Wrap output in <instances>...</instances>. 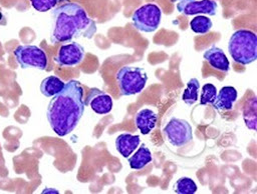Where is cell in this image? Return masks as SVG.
Masks as SVG:
<instances>
[{"label": "cell", "instance_id": "6da1fadb", "mask_svg": "<svg viewBox=\"0 0 257 194\" xmlns=\"http://www.w3.org/2000/svg\"><path fill=\"white\" fill-rule=\"evenodd\" d=\"M83 88L76 80H69L50 100L46 117L52 130L63 137L72 132L84 112Z\"/></svg>", "mask_w": 257, "mask_h": 194}, {"label": "cell", "instance_id": "7a4b0ae2", "mask_svg": "<svg viewBox=\"0 0 257 194\" xmlns=\"http://www.w3.org/2000/svg\"><path fill=\"white\" fill-rule=\"evenodd\" d=\"M52 16L51 43L66 42L78 37L91 39L97 31L94 20L77 3L67 2L54 8Z\"/></svg>", "mask_w": 257, "mask_h": 194}, {"label": "cell", "instance_id": "3957f363", "mask_svg": "<svg viewBox=\"0 0 257 194\" xmlns=\"http://www.w3.org/2000/svg\"><path fill=\"white\" fill-rule=\"evenodd\" d=\"M228 52L233 61L248 65L257 59V36L247 29L235 31L228 42Z\"/></svg>", "mask_w": 257, "mask_h": 194}, {"label": "cell", "instance_id": "277c9868", "mask_svg": "<svg viewBox=\"0 0 257 194\" xmlns=\"http://www.w3.org/2000/svg\"><path fill=\"white\" fill-rule=\"evenodd\" d=\"M120 93L123 96H131L141 93L148 81L145 69L135 66H123L115 75Z\"/></svg>", "mask_w": 257, "mask_h": 194}, {"label": "cell", "instance_id": "5b68a950", "mask_svg": "<svg viewBox=\"0 0 257 194\" xmlns=\"http://www.w3.org/2000/svg\"><path fill=\"white\" fill-rule=\"evenodd\" d=\"M134 26L146 33L154 32L158 29L162 20L160 7L153 3H148L138 8L132 16Z\"/></svg>", "mask_w": 257, "mask_h": 194}, {"label": "cell", "instance_id": "8992f818", "mask_svg": "<svg viewBox=\"0 0 257 194\" xmlns=\"http://www.w3.org/2000/svg\"><path fill=\"white\" fill-rule=\"evenodd\" d=\"M16 61L21 68H38L45 70L47 56L43 49L35 45H19L13 50Z\"/></svg>", "mask_w": 257, "mask_h": 194}, {"label": "cell", "instance_id": "52a82bcc", "mask_svg": "<svg viewBox=\"0 0 257 194\" xmlns=\"http://www.w3.org/2000/svg\"><path fill=\"white\" fill-rule=\"evenodd\" d=\"M168 142L174 147H183L193 139V130L191 124L179 118H172L163 130Z\"/></svg>", "mask_w": 257, "mask_h": 194}, {"label": "cell", "instance_id": "ba28073f", "mask_svg": "<svg viewBox=\"0 0 257 194\" xmlns=\"http://www.w3.org/2000/svg\"><path fill=\"white\" fill-rule=\"evenodd\" d=\"M84 54L82 45L77 42H71L60 46L54 61L61 67H73L83 60Z\"/></svg>", "mask_w": 257, "mask_h": 194}, {"label": "cell", "instance_id": "9c48e42d", "mask_svg": "<svg viewBox=\"0 0 257 194\" xmlns=\"http://www.w3.org/2000/svg\"><path fill=\"white\" fill-rule=\"evenodd\" d=\"M217 8L218 4L215 0H181L177 4L178 11L187 16L198 14L214 16Z\"/></svg>", "mask_w": 257, "mask_h": 194}, {"label": "cell", "instance_id": "30bf717a", "mask_svg": "<svg viewBox=\"0 0 257 194\" xmlns=\"http://www.w3.org/2000/svg\"><path fill=\"white\" fill-rule=\"evenodd\" d=\"M84 105L89 106L96 114L103 115L111 111L113 102L111 97L104 91H101L98 88H90L84 101Z\"/></svg>", "mask_w": 257, "mask_h": 194}, {"label": "cell", "instance_id": "8fae6325", "mask_svg": "<svg viewBox=\"0 0 257 194\" xmlns=\"http://www.w3.org/2000/svg\"><path fill=\"white\" fill-rule=\"evenodd\" d=\"M203 57L206 61H208L209 65L216 70L228 72L230 69V62L227 56L225 55L224 51L217 46H212L211 48L207 49L204 52Z\"/></svg>", "mask_w": 257, "mask_h": 194}, {"label": "cell", "instance_id": "7c38bea8", "mask_svg": "<svg viewBox=\"0 0 257 194\" xmlns=\"http://www.w3.org/2000/svg\"><path fill=\"white\" fill-rule=\"evenodd\" d=\"M141 144V138L139 135H133L128 133L120 134L115 139L116 151L124 158H128Z\"/></svg>", "mask_w": 257, "mask_h": 194}, {"label": "cell", "instance_id": "4fadbf2b", "mask_svg": "<svg viewBox=\"0 0 257 194\" xmlns=\"http://www.w3.org/2000/svg\"><path fill=\"white\" fill-rule=\"evenodd\" d=\"M236 100H237V90L232 86H225L220 89L212 105L218 111L231 110Z\"/></svg>", "mask_w": 257, "mask_h": 194}, {"label": "cell", "instance_id": "5bb4252c", "mask_svg": "<svg viewBox=\"0 0 257 194\" xmlns=\"http://www.w3.org/2000/svg\"><path fill=\"white\" fill-rule=\"evenodd\" d=\"M158 115L151 109L145 108L140 110L135 117V123L142 134H149L157 124Z\"/></svg>", "mask_w": 257, "mask_h": 194}, {"label": "cell", "instance_id": "9a60e30c", "mask_svg": "<svg viewBox=\"0 0 257 194\" xmlns=\"http://www.w3.org/2000/svg\"><path fill=\"white\" fill-rule=\"evenodd\" d=\"M127 159L132 169L140 170L152 161V154L150 149L145 144H142L137 152H135L133 156L128 157Z\"/></svg>", "mask_w": 257, "mask_h": 194}, {"label": "cell", "instance_id": "2e32d148", "mask_svg": "<svg viewBox=\"0 0 257 194\" xmlns=\"http://www.w3.org/2000/svg\"><path fill=\"white\" fill-rule=\"evenodd\" d=\"M64 82L56 76H48L44 78L40 84V91L45 97H51L59 93L63 87Z\"/></svg>", "mask_w": 257, "mask_h": 194}, {"label": "cell", "instance_id": "e0dca14e", "mask_svg": "<svg viewBox=\"0 0 257 194\" xmlns=\"http://www.w3.org/2000/svg\"><path fill=\"white\" fill-rule=\"evenodd\" d=\"M199 91H200V83L198 79L197 78L190 79L183 92L182 100L188 105L194 104L198 99Z\"/></svg>", "mask_w": 257, "mask_h": 194}, {"label": "cell", "instance_id": "ac0fdd59", "mask_svg": "<svg viewBox=\"0 0 257 194\" xmlns=\"http://www.w3.org/2000/svg\"><path fill=\"white\" fill-rule=\"evenodd\" d=\"M213 26L212 20L207 16L198 15L190 21V28L196 34H206Z\"/></svg>", "mask_w": 257, "mask_h": 194}, {"label": "cell", "instance_id": "d6986e66", "mask_svg": "<svg viewBox=\"0 0 257 194\" xmlns=\"http://www.w3.org/2000/svg\"><path fill=\"white\" fill-rule=\"evenodd\" d=\"M256 111H257L256 97H253L246 103L244 108V113H243L246 126L252 130L256 129Z\"/></svg>", "mask_w": 257, "mask_h": 194}, {"label": "cell", "instance_id": "ffe728a7", "mask_svg": "<svg viewBox=\"0 0 257 194\" xmlns=\"http://www.w3.org/2000/svg\"><path fill=\"white\" fill-rule=\"evenodd\" d=\"M174 191L177 194H194L197 191L195 181L189 177H181L174 185Z\"/></svg>", "mask_w": 257, "mask_h": 194}, {"label": "cell", "instance_id": "44dd1931", "mask_svg": "<svg viewBox=\"0 0 257 194\" xmlns=\"http://www.w3.org/2000/svg\"><path fill=\"white\" fill-rule=\"evenodd\" d=\"M217 95V89L215 85L211 83H207L202 87L201 92V98H200V104L201 105H208L212 104L216 98Z\"/></svg>", "mask_w": 257, "mask_h": 194}, {"label": "cell", "instance_id": "7402d4cb", "mask_svg": "<svg viewBox=\"0 0 257 194\" xmlns=\"http://www.w3.org/2000/svg\"><path fill=\"white\" fill-rule=\"evenodd\" d=\"M59 0H30L32 7L39 12H46L56 5Z\"/></svg>", "mask_w": 257, "mask_h": 194}, {"label": "cell", "instance_id": "603a6c76", "mask_svg": "<svg viewBox=\"0 0 257 194\" xmlns=\"http://www.w3.org/2000/svg\"><path fill=\"white\" fill-rule=\"evenodd\" d=\"M5 24H6V19L4 15L0 12V25H5Z\"/></svg>", "mask_w": 257, "mask_h": 194}, {"label": "cell", "instance_id": "cb8c5ba5", "mask_svg": "<svg viewBox=\"0 0 257 194\" xmlns=\"http://www.w3.org/2000/svg\"><path fill=\"white\" fill-rule=\"evenodd\" d=\"M173 2H175V1H181V0H172Z\"/></svg>", "mask_w": 257, "mask_h": 194}]
</instances>
